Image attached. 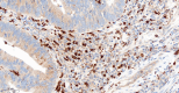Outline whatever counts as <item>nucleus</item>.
<instances>
[{
  "mask_svg": "<svg viewBox=\"0 0 179 93\" xmlns=\"http://www.w3.org/2000/svg\"><path fill=\"white\" fill-rule=\"evenodd\" d=\"M33 57L40 63V64H42V65H44V66H48V62H47V59L42 56V55H40V54H35V55H33Z\"/></svg>",
  "mask_w": 179,
  "mask_h": 93,
  "instance_id": "1",
  "label": "nucleus"
}]
</instances>
